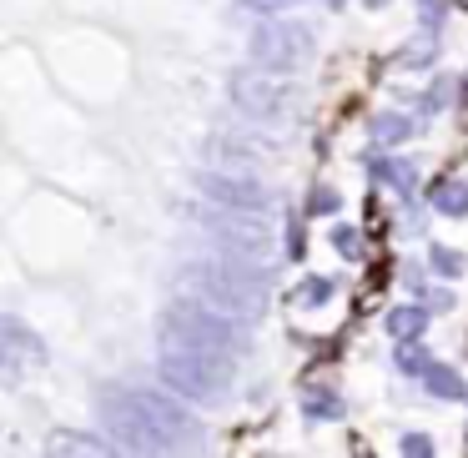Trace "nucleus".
<instances>
[{
    "instance_id": "nucleus-12",
    "label": "nucleus",
    "mask_w": 468,
    "mask_h": 458,
    "mask_svg": "<svg viewBox=\"0 0 468 458\" xmlns=\"http://www.w3.org/2000/svg\"><path fill=\"white\" fill-rule=\"evenodd\" d=\"M418 383L428 388V398H438V403H463L468 398V383H463V373H458L453 363H428V373L418 378Z\"/></svg>"
},
{
    "instance_id": "nucleus-15",
    "label": "nucleus",
    "mask_w": 468,
    "mask_h": 458,
    "mask_svg": "<svg viewBox=\"0 0 468 458\" xmlns=\"http://www.w3.org/2000/svg\"><path fill=\"white\" fill-rule=\"evenodd\" d=\"M333 297H337V282H333V277H317L313 272V277H303V287L292 293V303L303 307V313H317V307H327Z\"/></svg>"
},
{
    "instance_id": "nucleus-10",
    "label": "nucleus",
    "mask_w": 468,
    "mask_h": 458,
    "mask_svg": "<svg viewBox=\"0 0 468 458\" xmlns=\"http://www.w3.org/2000/svg\"><path fill=\"white\" fill-rule=\"evenodd\" d=\"M0 347L16 357V363L31 373V367H41L46 363V343H41V333L36 327H26L21 317H0Z\"/></svg>"
},
{
    "instance_id": "nucleus-24",
    "label": "nucleus",
    "mask_w": 468,
    "mask_h": 458,
    "mask_svg": "<svg viewBox=\"0 0 468 458\" xmlns=\"http://www.w3.org/2000/svg\"><path fill=\"white\" fill-rule=\"evenodd\" d=\"M242 11H257L267 21V16H282V11H292V5H303V0H237Z\"/></svg>"
},
{
    "instance_id": "nucleus-1",
    "label": "nucleus",
    "mask_w": 468,
    "mask_h": 458,
    "mask_svg": "<svg viewBox=\"0 0 468 458\" xmlns=\"http://www.w3.org/2000/svg\"><path fill=\"white\" fill-rule=\"evenodd\" d=\"M176 293L182 297H197V303L217 307L227 317H257L267 303V272L252 262H237V257H192V262L176 267Z\"/></svg>"
},
{
    "instance_id": "nucleus-26",
    "label": "nucleus",
    "mask_w": 468,
    "mask_h": 458,
    "mask_svg": "<svg viewBox=\"0 0 468 458\" xmlns=\"http://www.w3.org/2000/svg\"><path fill=\"white\" fill-rule=\"evenodd\" d=\"M327 5H347V0H327Z\"/></svg>"
},
{
    "instance_id": "nucleus-17",
    "label": "nucleus",
    "mask_w": 468,
    "mask_h": 458,
    "mask_svg": "<svg viewBox=\"0 0 468 458\" xmlns=\"http://www.w3.org/2000/svg\"><path fill=\"white\" fill-rule=\"evenodd\" d=\"M373 176H378V182H388L398 197L413 192V162H403V156H388V162H378Z\"/></svg>"
},
{
    "instance_id": "nucleus-3",
    "label": "nucleus",
    "mask_w": 468,
    "mask_h": 458,
    "mask_svg": "<svg viewBox=\"0 0 468 458\" xmlns=\"http://www.w3.org/2000/svg\"><path fill=\"white\" fill-rule=\"evenodd\" d=\"M156 343L172 347H202V353H222V357H242L247 333L237 317L217 313V307L197 303V297H176V303L162 307L156 317Z\"/></svg>"
},
{
    "instance_id": "nucleus-6",
    "label": "nucleus",
    "mask_w": 468,
    "mask_h": 458,
    "mask_svg": "<svg viewBox=\"0 0 468 458\" xmlns=\"http://www.w3.org/2000/svg\"><path fill=\"white\" fill-rule=\"evenodd\" d=\"M197 222L212 237V247L222 257H237V262L262 267L272 257V227L267 217H242V212H222V207H197Z\"/></svg>"
},
{
    "instance_id": "nucleus-13",
    "label": "nucleus",
    "mask_w": 468,
    "mask_h": 458,
    "mask_svg": "<svg viewBox=\"0 0 468 458\" xmlns=\"http://www.w3.org/2000/svg\"><path fill=\"white\" fill-rule=\"evenodd\" d=\"M343 413H347V403H343L337 388H327V383L303 388V418H307V423H337Z\"/></svg>"
},
{
    "instance_id": "nucleus-20",
    "label": "nucleus",
    "mask_w": 468,
    "mask_h": 458,
    "mask_svg": "<svg viewBox=\"0 0 468 458\" xmlns=\"http://www.w3.org/2000/svg\"><path fill=\"white\" fill-rule=\"evenodd\" d=\"M327 242H333V252L343 257V262H357V257H363V237H357V227H333Z\"/></svg>"
},
{
    "instance_id": "nucleus-2",
    "label": "nucleus",
    "mask_w": 468,
    "mask_h": 458,
    "mask_svg": "<svg viewBox=\"0 0 468 458\" xmlns=\"http://www.w3.org/2000/svg\"><path fill=\"white\" fill-rule=\"evenodd\" d=\"M156 378L166 383V393L182 403H222L237 383V357L202 353V347H172L156 343Z\"/></svg>"
},
{
    "instance_id": "nucleus-8",
    "label": "nucleus",
    "mask_w": 468,
    "mask_h": 458,
    "mask_svg": "<svg viewBox=\"0 0 468 458\" xmlns=\"http://www.w3.org/2000/svg\"><path fill=\"white\" fill-rule=\"evenodd\" d=\"M197 192L207 197V207H222V212H242V217L272 212V192L252 172H232V166H202L197 172Z\"/></svg>"
},
{
    "instance_id": "nucleus-18",
    "label": "nucleus",
    "mask_w": 468,
    "mask_h": 458,
    "mask_svg": "<svg viewBox=\"0 0 468 458\" xmlns=\"http://www.w3.org/2000/svg\"><path fill=\"white\" fill-rule=\"evenodd\" d=\"M428 363H433V353H428L423 343H398L393 367H398L403 378H423V373H428Z\"/></svg>"
},
{
    "instance_id": "nucleus-4",
    "label": "nucleus",
    "mask_w": 468,
    "mask_h": 458,
    "mask_svg": "<svg viewBox=\"0 0 468 458\" xmlns=\"http://www.w3.org/2000/svg\"><path fill=\"white\" fill-rule=\"evenodd\" d=\"M96 413H101L106 438H112V443L122 448L126 458H176L172 443L162 438V428H156L152 418H146V408L136 403L132 383L101 388V398H96Z\"/></svg>"
},
{
    "instance_id": "nucleus-16",
    "label": "nucleus",
    "mask_w": 468,
    "mask_h": 458,
    "mask_svg": "<svg viewBox=\"0 0 468 458\" xmlns=\"http://www.w3.org/2000/svg\"><path fill=\"white\" fill-rule=\"evenodd\" d=\"M367 136H373V142H383V146H398V142H408V136H413V122H408V116H398V112H378L373 122H367Z\"/></svg>"
},
{
    "instance_id": "nucleus-7",
    "label": "nucleus",
    "mask_w": 468,
    "mask_h": 458,
    "mask_svg": "<svg viewBox=\"0 0 468 458\" xmlns=\"http://www.w3.org/2000/svg\"><path fill=\"white\" fill-rule=\"evenodd\" d=\"M227 96H232V106L247 116V122H287L297 106V86L287 81V76H272V71H257V66H242V71H232V81H227Z\"/></svg>"
},
{
    "instance_id": "nucleus-23",
    "label": "nucleus",
    "mask_w": 468,
    "mask_h": 458,
    "mask_svg": "<svg viewBox=\"0 0 468 458\" xmlns=\"http://www.w3.org/2000/svg\"><path fill=\"white\" fill-rule=\"evenodd\" d=\"M413 293H418V303H423L428 313H448V307H453V293H448V287H423V282H413Z\"/></svg>"
},
{
    "instance_id": "nucleus-25",
    "label": "nucleus",
    "mask_w": 468,
    "mask_h": 458,
    "mask_svg": "<svg viewBox=\"0 0 468 458\" xmlns=\"http://www.w3.org/2000/svg\"><path fill=\"white\" fill-rule=\"evenodd\" d=\"M21 378H26V367L16 363V357L5 353V347H0V388H16V383H21Z\"/></svg>"
},
{
    "instance_id": "nucleus-9",
    "label": "nucleus",
    "mask_w": 468,
    "mask_h": 458,
    "mask_svg": "<svg viewBox=\"0 0 468 458\" xmlns=\"http://www.w3.org/2000/svg\"><path fill=\"white\" fill-rule=\"evenodd\" d=\"M46 458H126L112 438H96V433H81V428H56L46 438Z\"/></svg>"
},
{
    "instance_id": "nucleus-14",
    "label": "nucleus",
    "mask_w": 468,
    "mask_h": 458,
    "mask_svg": "<svg viewBox=\"0 0 468 458\" xmlns=\"http://www.w3.org/2000/svg\"><path fill=\"white\" fill-rule=\"evenodd\" d=\"M428 202H433L438 217L463 222V217H468V182H458V176H438V182L428 186Z\"/></svg>"
},
{
    "instance_id": "nucleus-11",
    "label": "nucleus",
    "mask_w": 468,
    "mask_h": 458,
    "mask_svg": "<svg viewBox=\"0 0 468 458\" xmlns=\"http://www.w3.org/2000/svg\"><path fill=\"white\" fill-rule=\"evenodd\" d=\"M383 333L393 337V343H418V337L428 333V307H423V303H398V307H388Z\"/></svg>"
},
{
    "instance_id": "nucleus-19",
    "label": "nucleus",
    "mask_w": 468,
    "mask_h": 458,
    "mask_svg": "<svg viewBox=\"0 0 468 458\" xmlns=\"http://www.w3.org/2000/svg\"><path fill=\"white\" fill-rule=\"evenodd\" d=\"M428 267H433L438 277H443V282H458V277H463V252H453V247H443V242H433L428 247Z\"/></svg>"
},
{
    "instance_id": "nucleus-21",
    "label": "nucleus",
    "mask_w": 468,
    "mask_h": 458,
    "mask_svg": "<svg viewBox=\"0 0 468 458\" xmlns=\"http://www.w3.org/2000/svg\"><path fill=\"white\" fill-rule=\"evenodd\" d=\"M337 207H343V197L333 186H313L307 192V217H337Z\"/></svg>"
},
{
    "instance_id": "nucleus-22",
    "label": "nucleus",
    "mask_w": 468,
    "mask_h": 458,
    "mask_svg": "<svg viewBox=\"0 0 468 458\" xmlns=\"http://www.w3.org/2000/svg\"><path fill=\"white\" fill-rule=\"evenodd\" d=\"M398 458H438V448H433V438H428V433H418V428H413V433L398 438Z\"/></svg>"
},
{
    "instance_id": "nucleus-5",
    "label": "nucleus",
    "mask_w": 468,
    "mask_h": 458,
    "mask_svg": "<svg viewBox=\"0 0 468 458\" xmlns=\"http://www.w3.org/2000/svg\"><path fill=\"white\" fill-rule=\"evenodd\" d=\"M317 51V36L313 26L303 21H287V16H267L257 21V31L247 36V56H252L257 71H272V76H292L313 61Z\"/></svg>"
}]
</instances>
